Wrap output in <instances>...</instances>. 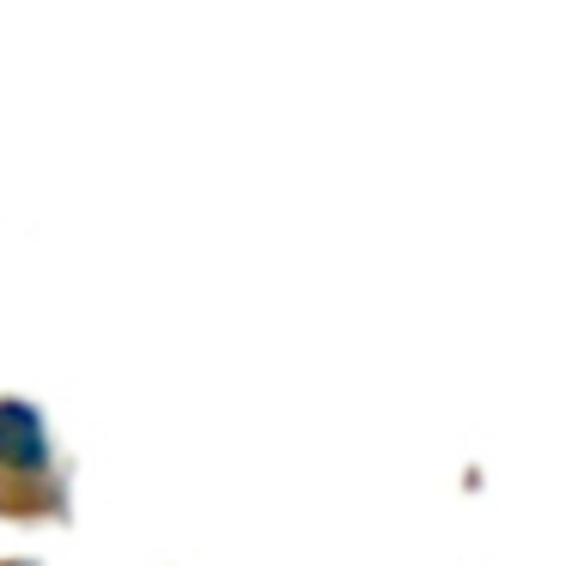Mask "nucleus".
<instances>
[{
	"mask_svg": "<svg viewBox=\"0 0 566 566\" xmlns=\"http://www.w3.org/2000/svg\"><path fill=\"white\" fill-rule=\"evenodd\" d=\"M0 475L50 488V427L31 402H0Z\"/></svg>",
	"mask_w": 566,
	"mask_h": 566,
	"instance_id": "obj_1",
	"label": "nucleus"
},
{
	"mask_svg": "<svg viewBox=\"0 0 566 566\" xmlns=\"http://www.w3.org/2000/svg\"><path fill=\"white\" fill-rule=\"evenodd\" d=\"M19 566H25V560H19Z\"/></svg>",
	"mask_w": 566,
	"mask_h": 566,
	"instance_id": "obj_2",
	"label": "nucleus"
}]
</instances>
